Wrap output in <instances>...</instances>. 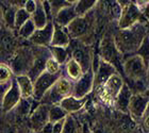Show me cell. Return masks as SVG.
<instances>
[{
  "mask_svg": "<svg viewBox=\"0 0 149 133\" xmlns=\"http://www.w3.org/2000/svg\"><path fill=\"white\" fill-rule=\"evenodd\" d=\"M15 49V38L12 30L2 28L0 30V56L10 60Z\"/></svg>",
  "mask_w": 149,
  "mask_h": 133,
  "instance_id": "e0dca14e",
  "label": "cell"
},
{
  "mask_svg": "<svg viewBox=\"0 0 149 133\" xmlns=\"http://www.w3.org/2000/svg\"><path fill=\"white\" fill-rule=\"evenodd\" d=\"M74 2H76V1H74ZM74 1H70V4H69V6L63 8L62 10H60L59 12L53 16L52 22L54 25L66 28V27L77 17L76 13H74Z\"/></svg>",
  "mask_w": 149,
  "mask_h": 133,
  "instance_id": "d6986e66",
  "label": "cell"
},
{
  "mask_svg": "<svg viewBox=\"0 0 149 133\" xmlns=\"http://www.w3.org/2000/svg\"><path fill=\"white\" fill-rule=\"evenodd\" d=\"M65 77L67 79H69L72 82H76L84 74L82 69H81V67L79 66V64L77 62H74L72 59H69L65 63Z\"/></svg>",
  "mask_w": 149,
  "mask_h": 133,
  "instance_id": "484cf974",
  "label": "cell"
},
{
  "mask_svg": "<svg viewBox=\"0 0 149 133\" xmlns=\"http://www.w3.org/2000/svg\"><path fill=\"white\" fill-rule=\"evenodd\" d=\"M72 46H68L70 59L77 62L82 71L85 72L93 67V51L88 45H85L80 40H72Z\"/></svg>",
  "mask_w": 149,
  "mask_h": 133,
  "instance_id": "5b68a950",
  "label": "cell"
},
{
  "mask_svg": "<svg viewBox=\"0 0 149 133\" xmlns=\"http://www.w3.org/2000/svg\"><path fill=\"white\" fill-rule=\"evenodd\" d=\"M18 85L20 96L22 99H31L33 96V82L27 75L17 76L14 78Z\"/></svg>",
  "mask_w": 149,
  "mask_h": 133,
  "instance_id": "603a6c76",
  "label": "cell"
},
{
  "mask_svg": "<svg viewBox=\"0 0 149 133\" xmlns=\"http://www.w3.org/2000/svg\"><path fill=\"white\" fill-rule=\"evenodd\" d=\"M35 30H36V28H35L34 24L32 22L31 18H30L28 22H26V24H24L17 31H18V35L22 37V38H24V40H29V38L32 36V34L34 33Z\"/></svg>",
  "mask_w": 149,
  "mask_h": 133,
  "instance_id": "4dcf8cb0",
  "label": "cell"
},
{
  "mask_svg": "<svg viewBox=\"0 0 149 133\" xmlns=\"http://www.w3.org/2000/svg\"><path fill=\"white\" fill-rule=\"evenodd\" d=\"M137 22H147V19H144V13L137 8L135 2L130 1L124 9H121L120 17L118 19V29H128Z\"/></svg>",
  "mask_w": 149,
  "mask_h": 133,
  "instance_id": "8992f818",
  "label": "cell"
},
{
  "mask_svg": "<svg viewBox=\"0 0 149 133\" xmlns=\"http://www.w3.org/2000/svg\"><path fill=\"white\" fill-rule=\"evenodd\" d=\"M67 115L68 114H67L59 104L50 105V108H49V123L50 124L56 123V121L62 120V119H65V118L67 117Z\"/></svg>",
  "mask_w": 149,
  "mask_h": 133,
  "instance_id": "f546056e",
  "label": "cell"
},
{
  "mask_svg": "<svg viewBox=\"0 0 149 133\" xmlns=\"http://www.w3.org/2000/svg\"><path fill=\"white\" fill-rule=\"evenodd\" d=\"M64 123H65V119H62V120H59L56 123H53L52 126H51V133H62L63 127H64Z\"/></svg>",
  "mask_w": 149,
  "mask_h": 133,
  "instance_id": "f35d334b",
  "label": "cell"
},
{
  "mask_svg": "<svg viewBox=\"0 0 149 133\" xmlns=\"http://www.w3.org/2000/svg\"><path fill=\"white\" fill-rule=\"evenodd\" d=\"M121 54L118 52L114 44L113 37L106 36L100 43V52L99 58L104 62L110 63L113 65L118 74H120V65H121Z\"/></svg>",
  "mask_w": 149,
  "mask_h": 133,
  "instance_id": "52a82bcc",
  "label": "cell"
},
{
  "mask_svg": "<svg viewBox=\"0 0 149 133\" xmlns=\"http://www.w3.org/2000/svg\"><path fill=\"white\" fill-rule=\"evenodd\" d=\"M24 9L28 14L32 15L34 13L35 9H36V1H34V0H27L25 6H24Z\"/></svg>",
  "mask_w": 149,
  "mask_h": 133,
  "instance_id": "74e56055",
  "label": "cell"
},
{
  "mask_svg": "<svg viewBox=\"0 0 149 133\" xmlns=\"http://www.w3.org/2000/svg\"><path fill=\"white\" fill-rule=\"evenodd\" d=\"M62 76L60 75H50L47 71H43L33 82V96L32 99L35 101H40L47 91L56 83V80Z\"/></svg>",
  "mask_w": 149,
  "mask_h": 133,
  "instance_id": "30bf717a",
  "label": "cell"
},
{
  "mask_svg": "<svg viewBox=\"0 0 149 133\" xmlns=\"http://www.w3.org/2000/svg\"><path fill=\"white\" fill-rule=\"evenodd\" d=\"M92 19L93 17H92L91 12L82 17H76L66 27L70 40H80L82 37L86 36L92 29V22H93Z\"/></svg>",
  "mask_w": 149,
  "mask_h": 133,
  "instance_id": "9c48e42d",
  "label": "cell"
},
{
  "mask_svg": "<svg viewBox=\"0 0 149 133\" xmlns=\"http://www.w3.org/2000/svg\"><path fill=\"white\" fill-rule=\"evenodd\" d=\"M53 32V22H48L43 29H36L29 38L30 43L36 47H49Z\"/></svg>",
  "mask_w": 149,
  "mask_h": 133,
  "instance_id": "2e32d148",
  "label": "cell"
},
{
  "mask_svg": "<svg viewBox=\"0 0 149 133\" xmlns=\"http://www.w3.org/2000/svg\"><path fill=\"white\" fill-rule=\"evenodd\" d=\"M48 3H49L50 11H51V15H52V19H53V16L56 15L60 10H62L63 8L69 6L70 1H65V0H51V1H48Z\"/></svg>",
  "mask_w": 149,
  "mask_h": 133,
  "instance_id": "e575fe53",
  "label": "cell"
},
{
  "mask_svg": "<svg viewBox=\"0 0 149 133\" xmlns=\"http://www.w3.org/2000/svg\"><path fill=\"white\" fill-rule=\"evenodd\" d=\"M70 36L68 32L64 27H60L53 24V32L51 42H50V47H64L67 48L70 43Z\"/></svg>",
  "mask_w": 149,
  "mask_h": 133,
  "instance_id": "ffe728a7",
  "label": "cell"
},
{
  "mask_svg": "<svg viewBox=\"0 0 149 133\" xmlns=\"http://www.w3.org/2000/svg\"><path fill=\"white\" fill-rule=\"evenodd\" d=\"M33 48V47H32ZM33 52H34V61L32 64V67L30 71L28 72V76L32 80V82H34L38 76H40L43 71H45V63H46L47 59L49 58L50 52L48 47H36L34 46L33 48Z\"/></svg>",
  "mask_w": 149,
  "mask_h": 133,
  "instance_id": "4fadbf2b",
  "label": "cell"
},
{
  "mask_svg": "<svg viewBox=\"0 0 149 133\" xmlns=\"http://www.w3.org/2000/svg\"><path fill=\"white\" fill-rule=\"evenodd\" d=\"M45 71H47L50 75H60L62 74V69H61V65L58 64L54 60L49 56L47 59L46 63H45Z\"/></svg>",
  "mask_w": 149,
  "mask_h": 133,
  "instance_id": "836d02e7",
  "label": "cell"
},
{
  "mask_svg": "<svg viewBox=\"0 0 149 133\" xmlns=\"http://www.w3.org/2000/svg\"><path fill=\"white\" fill-rule=\"evenodd\" d=\"M30 18H31V15L26 12L24 8H22V9H17V10H16V14H15L14 29L18 30V29L20 28L24 24H26V22H28Z\"/></svg>",
  "mask_w": 149,
  "mask_h": 133,
  "instance_id": "d6a6232c",
  "label": "cell"
},
{
  "mask_svg": "<svg viewBox=\"0 0 149 133\" xmlns=\"http://www.w3.org/2000/svg\"><path fill=\"white\" fill-rule=\"evenodd\" d=\"M87 101V98H74V96H67L65 98H63L61 101L59 102V105L67 113V114H72L76 112H79L81 109H83V107L85 105Z\"/></svg>",
  "mask_w": 149,
  "mask_h": 133,
  "instance_id": "7402d4cb",
  "label": "cell"
},
{
  "mask_svg": "<svg viewBox=\"0 0 149 133\" xmlns=\"http://www.w3.org/2000/svg\"><path fill=\"white\" fill-rule=\"evenodd\" d=\"M117 70L114 66L99 59L98 65L94 70V87H100Z\"/></svg>",
  "mask_w": 149,
  "mask_h": 133,
  "instance_id": "ac0fdd59",
  "label": "cell"
},
{
  "mask_svg": "<svg viewBox=\"0 0 149 133\" xmlns=\"http://www.w3.org/2000/svg\"><path fill=\"white\" fill-rule=\"evenodd\" d=\"M20 99H22V96H20L18 85L16 83L15 79H13L9 90L6 91V93L4 94L2 98V101L0 103L3 113H9V112L13 111Z\"/></svg>",
  "mask_w": 149,
  "mask_h": 133,
  "instance_id": "9a60e30c",
  "label": "cell"
},
{
  "mask_svg": "<svg viewBox=\"0 0 149 133\" xmlns=\"http://www.w3.org/2000/svg\"><path fill=\"white\" fill-rule=\"evenodd\" d=\"M32 99V98H31ZM31 99H20L17 103L14 110L15 111V116L18 118H26L28 117L32 111V102Z\"/></svg>",
  "mask_w": 149,
  "mask_h": 133,
  "instance_id": "83f0119b",
  "label": "cell"
},
{
  "mask_svg": "<svg viewBox=\"0 0 149 133\" xmlns=\"http://www.w3.org/2000/svg\"><path fill=\"white\" fill-rule=\"evenodd\" d=\"M132 95L133 93H132L131 87L128 84H124V86L121 87V90L119 91L118 95L113 101V104L115 105V108L117 109L118 111L123 112V113H128V105H129Z\"/></svg>",
  "mask_w": 149,
  "mask_h": 133,
  "instance_id": "44dd1931",
  "label": "cell"
},
{
  "mask_svg": "<svg viewBox=\"0 0 149 133\" xmlns=\"http://www.w3.org/2000/svg\"><path fill=\"white\" fill-rule=\"evenodd\" d=\"M49 108L50 105L40 103L30 113L29 125L34 133H38L49 123Z\"/></svg>",
  "mask_w": 149,
  "mask_h": 133,
  "instance_id": "7c38bea8",
  "label": "cell"
},
{
  "mask_svg": "<svg viewBox=\"0 0 149 133\" xmlns=\"http://www.w3.org/2000/svg\"><path fill=\"white\" fill-rule=\"evenodd\" d=\"M13 72L10 68L9 64L0 62V83H10L13 80Z\"/></svg>",
  "mask_w": 149,
  "mask_h": 133,
  "instance_id": "1f68e13d",
  "label": "cell"
},
{
  "mask_svg": "<svg viewBox=\"0 0 149 133\" xmlns=\"http://www.w3.org/2000/svg\"><path fill=\"white\" fill-rule=\"evenodd\" d=\"M135 54H139L140 56H142L145 63L148 64V36L145 37V40H143V43H142V45L140 46Z\"/></svg>",
  "mask_w": 149,
  "mask_h": 133,
  "instance_id": "8d00e7d4",
  "label": "cell"
},
{
  "mask_svg": "<svg viewBox=\"0 0 149 133\" xmlns=\"http://www.w3.org/2000/svg\"><path fill=\"white\" fill-rule=\"evenodd\" d=\"M51 126H52V124L48 123L38 133H51Z\"/></svg>",
  "mask_w": 149,
  "mask_h": 133,
  "instance_id": "60d3db41",
  "label": "cell"
},
{
  "mask_svg": "<svg viewBox=\"0 0 149 133\" xmlns=\"http://www.w3.org/2000/svg\"><path fill=\"white\" fill-rule=\"evenodd\" d=\"M94 88V70L93 67L85 71L76 82L72 84V96L81 99L85 98Z\"/></svg>",
  "mask_w": 149,
  "mask_h": 133,
  "instance_id": "8fae6325",
  "label": "cell"
},
{
  "mask_svg": "<svg viewBox=\"0 0 149 133\" xmlns=\"http://www.w3.org/2000/svg\"><path fill=\"white\" fill-rule=\"evenodd\" d=\"M124 79L120 74L115 72L100 86V98L109 104H113V101L118 95L121 87L124 86Z\"/></svg>",
  "mask_w": 149,
  "mask_h": 133,
  "instance_id": "ba28073f",
  "label": "cell"
},
{
  "mask_svg": "<svg viewBox=\"0 0 149 133\" xmlns=\"http://www.w3.org/2000/svg\"><path fill=\"white\" fill-rule=\"evenodd\" d=\"M72 84L74 82L67 79L65 76L61 77L56 80V82L47 91L40 103L48 105L59 104V102L67 96H70L72 92Z\"/></svg>",
  "mask_w": 149,
  "mask_h": 133,
  "instance_id": "3957f363",
  "label": "cell"
},
{
  "mask_svg": "<svg viewBox=\"0 0 149 133\" xmlns=\"http://www.w3.org/2000/svg\"><path fill=\"white\" fill-rule=\"evenodd\" d=\"M31 20L36 29H43L48 24V19H47L42 1H36V9L31 15Z\"/></svg>",
  "mask_w": 149,
  "mask_h": 133,
  "instance_id": "cb8c5ba5",
  "label": "cell"
},
{
  "mask_svg": "<svg viewBox=\"0 0 149 133\" xmlns=\"http://www.w3.org/2000/svg\"><path fill=\"white\" fill-rule=\"evenodd\" d=\"M16 8L8 3V6L2 11L3 16V28L14 30V22H15V14Z\"/></svg>",
  "mask_w": 149,
  "mask_h": 133,
  "instance_id": "f1b7e54d",
  "label": "cell"
},
{
  "mask_svg": "<svg viewBox=\"0 0 149 133\" xmlns=\"http://www.w3.org/2000/svg\"><path fill=\"white\" fill-rule=\"evenodd\" d=\"M148 110V96L146 93H135L132 95L128 105V113L134 118L141 119Z\"/></svg>",
  "mask_w": 149,
  "mask_h": 133,
  "instance_id": "5bb4252c",
  "label": "cell"
},
{
  "mask_svg": "<svg viewBox=\"0 0 149 133\" xmlns=\"http://www.w3.org/2000/svg\"><path fill=\"white\" fill-rule=\"evenodd\" d=\"M33 61H34L33 48L29 46H20L17 47L13 52L10 59L9 66L15 77L24 76L28 75L32 67Z\"/></svg>",
  "mask_w": 149,
  "mask_h": 133,
  "instance_id": "7a4b0ae2",
  "label": "cell"
},
{
  "mask_svg": "<svg viewBox=\"0 0 149 133\" xmlns=\"http://www.w3.org/2000/svg\"><path fill=\"white\" fill-rule=\"evenodd\" d=\"M11 82H12V81H11ZM11 82H10V83H3V84L0 83V103L2 101V98H3V96H4V94L6 93V91L9 90L10 85H11Z\"/></svg>",
  "mask_w": 149,
  "mask_h": 133,
  "instance_id": "ab89813d",
  "label": "cell"
},
{
  "mask_svg": "<svg viewBox=\"0 0 149 133\" xmlns=\"http://www.w3.org/2000/svg\"><path fill=\"white\" fill-rule=\"evenodd\" d=\"M82 133H93V131L90 130V128L85 125V126H84V128H83V131H82Z\"/></svg>",
  "mask_w": 149,
  "mask_h": 133,
  "instance_id": "7bdbcfd3",
  "label": "cell"
},
{
  "mask_svg": "<svg viewBox=\"0 0 149 133\" xmlns=\"http://www.w3.org/2000/svg\"><path fill=\"white\" fill-rule=\"evenodd\" d=\"M62 133H77V124L74 118L70 115H67V117L65 118Z\"/></svg>",
  "mask_w": 149,
  "mask_h": 133,
  "instance_id": "d590c367",
  "label": "cell"
},
{
  "mask_svg": "<svg viewBox=\"0 0 149 133\" xmlns=\"http://www.w3.org/2000/svg\"><path fill=\"white\" fill-rule=\"evenodd\" d=\"M50 52V56L58 64L63 65L65 64L69 59H70V53H69L68 47L64 48V47H48Z\"/></svg>",
  "mask_w": 149,
  "mask_h": 133,
  "instance_id": "d4e9b609",
  "label": "cell"
},
{
  "mask_svg": "<svg viewBox=\"0 0 149 133\" xmlns=\"http://www.w3.org/2000/svg\"><path fill=\"white\" fill-rule=\"evenodd\" d=\"M3 28V16H2V9L0 8V30Z\"/></svg>",
  "mask_w": 149,
  "mask_h": 133,
  "instance_id": "b9f144b4",
  "label": "cell"
},
{
  "mask_svg": "<svg viewBox=\"0 0 149 133\" xmlns=\"http://www.w3.org/2000/svg\"><path fill=\"white\" fill-rule=\"evenodd\" d=\"M98 1L96 0H80V1H76L74 4V13L77 17H82V16L86 15L87 13L92 11L94 6H96Z\"/></svg>",
  "mask_w": 149,
  "mask_h": 133,
  "instance_id": "4316f807",
  "label": "cell"
},
{
  "mask_svg": "<svg viewBox=\"0 0 149 133\" xmlns=\"http://www.w3.org/2000/svg\"><path fill=\"white\" fill-rule=\"evenodd\" d=\"M148 36L147 22H137L124 30H118L113 37L116 49L121 56L135 54L145 37Z\"/></svg>",
  "mask_w": 149,
  "mask_h": 133,
  "instance_id": "6da1fadb",
  "label": "cell"
},
{
  "mask_svg": "<svg viewBox=\"0 0 149 133\" xmlns=\"http://www.w3.org/2000/svg\"><path fill=\"white\" fill-rule=\"evenodd\" d=\"M123 70L125 76L134 83H143V81H147L148 64H146L143 58L139 54L128 56L125 60Z\"/></svg>",
  "mask_w": 149,
  "mask_h": 133,
  "instance_id": "277c9868",
  "label": "cell"
}]
</instances>
